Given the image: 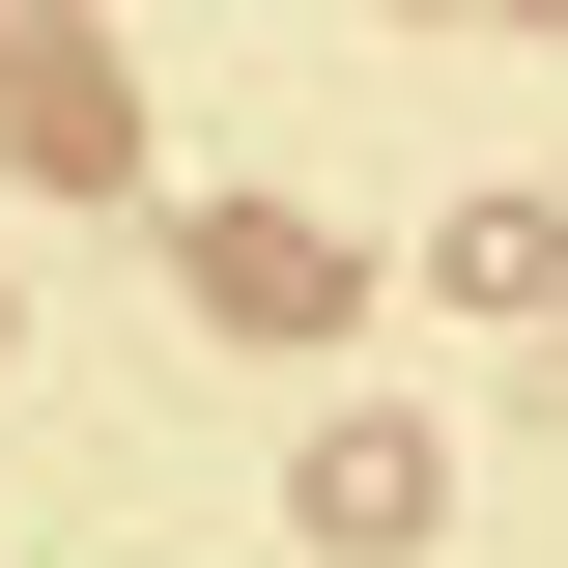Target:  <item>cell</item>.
Instances as JSON below:
<instances>
[{
    "instance_id": "obj_1",
    "label": "cell",
    "mask_w": 568,
    "mask_h": 568,
    "mask_svg": "<svg viewBox=\"0 0 568 568\" xmlns=\"http://www.w3.org/2000/svg\"><path fill=\"white\" fill-rule=\"evenodd\" d=\"M0 142H29L58 200H114V171H142V114H114V29H85V0H0Z\"/></svg>"
},
{
    "instance_id": "obj_2",
    "label": "cell",
    "mask_w": 568,
    "mask_h": 568,
    "mask_svg": "<svg viewBox=\"0 0 568 568\" xmlns=\"http://www.w3.org/2000/svg\"><path fill=\"white\" fill-rule=\"evenodd\" d=\"M171 284H200L227 342H342V227H284V200H200V227H171Z\"/></svg>"
},
{
    "instance_id": "obj_3",
    "label": "cell",
    "mask_w": 568,
    "mask_h": 568,
    "mask_svg": "<svg viewBox=\"0 0 568 568\" xmlns=\"http://www.w3.org/2000/svg\"><path fill=\"white\" fill-rule=\"evenodd\" d=\"M426 511H455L426 426H313V540H426Z\"/></svg>"
},
{
    "instance_id": "obj_4",
    "label": "cell",
    "mask_w": 568,
    "mask_h": 568,
    "mask_svg": "<svg viewBox=\"0 0 568 568\" xmlns=\"http://www.w3.org/2000/svg\"><path fill=\"white\" fill-rule=\"evenodd\" d=\"M426 284H455V313H568V227H540V200H455V256H426Z\"/></svg>"
},
{
    "instance_id": "obj_5",
    "label": "cell",
    "mask_w": 568,
    "mask_h": 568,
    "mask_svg": "<svg viewBox=\"0 0 568 568\" xmlns=\"http://www.w3.org/2000/svg\"><path fill=\"white\" fill-rule=\"evenodd\" d=\"M511 29H568V0H511Z\"/></svg>"
}]
</instances>
